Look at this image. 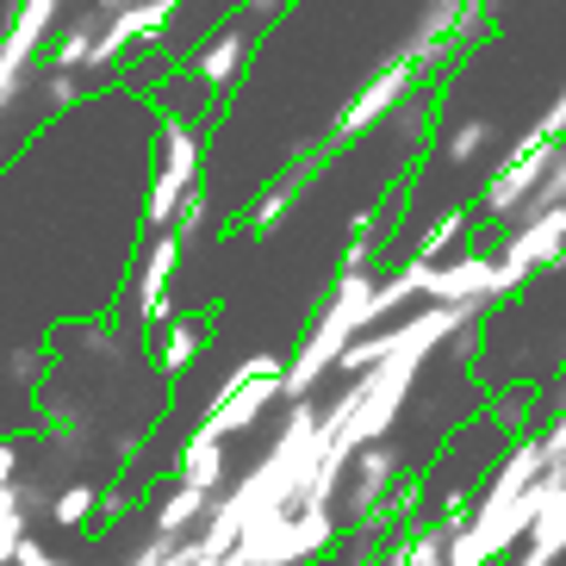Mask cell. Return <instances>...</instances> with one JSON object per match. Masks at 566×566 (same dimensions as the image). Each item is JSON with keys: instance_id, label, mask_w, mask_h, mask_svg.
<instances>
[{"instance_id": "1", "label": "cell", "mask_w": 566, "mask_h": 566, "mask_svg": "<svg viewBox=\"0 0 566 566\" xmlns=\"http://www.w3.org/2000/svg\"><path fill=\"white\" fill-rule=\"evenodd\" d=\"M374 324H380V274H374V268L336 274L331 305L317 312V324L305 331L300 355H293V361H286V374H281L286 399H312L317 380H324V374H336V355L349 349L361 331H374Z\"/></svg>"}, {"instance_id": "2", "label": "cell", "mask_w": 566, "mask_h": 566, "mask_svg": "<svg viewBox=\"0 0 566 566\" xmlns=\"http://www.w3.org/2000/svg\"><path fill=\"white\" fill-rule=\"evenodd\" d=\"M343 511L336 504H293V511H274V516H255L250 530L237 535V548L250 566H305V560H324V554L343 542Z\"/></svg>"}, {"instance_id": "3", "label": "cell", "mask_w": 566, "mask_h": 566, "mask_svg": "<svg viewBox=\"0 0 566 566\" xmlns=\"http://www.w3.org/2000/svg\"><path fill=\"white\" fill-rule=\"evenodd\" d=\"M200 156H206L200 125L163 106V118H156V175H150V200H144V224L150 231H168L181 200L200 187Z\"/></svg>"}, {"instance_id": "4", "label": "cell", "mask_w": 566, "mask_h": 566, "mask_svg": "<svg viewBox=\"0 0 566 566\" xmlns=\"http://www.w3.org/2000/svg\"><path fill=\"white\" fill-rule=\"evenodd\" d=\"M181 7H187V0H132V7L106 13L101 32H94V51H87V75H106V69L132 63L137 51L163 44L168 25L181 19Z\"/></svg>"}, {"instance_id": "5", "label": "cell", "mask_w": 566, "mask_h": 566, "mask_svg": "<svg viewBox=\"0 0 566 566\" xmlns=\"http://www.w3.org/2000/svg\"><path fill=\"white\" fill-rule=\"evenodd\" d=\"M554 150H560V137H548V132H530V137H523V144H516V150L504 156L492 175H485L480 212L492 218V224H516L523 200H530L535 187H542V175L554 168Z\"/></svg>"}, {"instance_id": "6", "label": "cell", "mask_w": 566, "mask_h": 566, "mask_svg": "<svg viewBox=\"0 0 566 566\" xmlns=\"http://www.w3.org/2000/svg\"><path fill=\"white\" fill-rule=\"evenodd\" d=\"M411 94H417V69L392 56V63H380V69H374V75H367V82L349 94V101H343L331 137H336V144H355V137H367V132H386V118L399 113Z\"/></svg>"}, {"instance_id": "7", "label": "cell", "mask_w": 566, "mask_h": 566, "mask_svg": "<svg viewBox=\"0 0 566 566\" xmlns=\"http://www.w3.org/2000/svg\"><path fill=\"white\" fill-rule=\"evenodd\" d=\"M566 262V206H548V212H530L516 218L511 237H504L499 250V274H504V293L542 274V268H560Z\"/></svg>"}, {"instance_id": "8", "label": "cell", "mask_w": 566, "mask_h": 566, "mask_svg": "<svg viewBox=\"0 0 566 566\" xmlns=\"http://www.w3.org/2000/svg\"><path fill=\"white\" fill-rule=\"evenodd\" d=\"M405 473V454L392 449V436H380V442H361L349 461V492L336 499V511H343V523H355V530H367V523H380L386 516V499H392V485H399Z\"/></svg>"}, {"instance_id": "9", "label": "cell", "mask_w": 566, "mask_h": 566, "mask_svg": "<svg viewBox=\"0 0 566 566\" xmlns=\"http://www.w3.org/2000/svg\"><path fill=\"white\" fill-rule=\"evenodd\" d=\"M250 51L255 38L250 25H212V32H200V44L187 51V75H193V87H200L206 101H224L237 82H243V69H250Z\"/></svg>"}, {"instance_id": "10", "label": "cell", "mask_w": 566, "mask_h": 566, "mask_svg": "<svg viewBox=\"0 0 566 566\" xmlns=\"http://www.w3.org/2000/svg\"><path fill=\"white\" fill-rule=\"evenodd\" d=\"M281 374H286V367H281ZM281 374H231V380L212 392V405H206V423H212L218 436L255 430V417H262L268 405H281V399H286Z\"/></svg>"}, {"instance_id": "11", "label": "cell", "mask_w": 566, "mask_h": 566, "mask_svg": "<svg viewBox=\"0 0 566 566\" xmlns=\"http://www.w3.org/2000/svg\"><path fill=\"white\" fill-rule=\"evenodd\" d=\"M181 255L187 243L175 231H150V243H144V255H137V317L144 324H168L175 317V305H168V293H175V274H181Z\"/></svg>"}, {"instance_id": "12", "label": "cell", "mask_w": 566, "mask_h": 566, "mask_svg": "<svg viewBox=\"0 0 566 566\" xmlns=\"http://www.w3.org/2000/svg\"><path fill=\"white\" fill-rule=\"evenodd\" d=\"M317 175H324V156H317V163H312V156H300V168H286L281 181H274V187H262V193L250 200L243 224H250L255 237H274V231L286 224V218H293V206H300L305 193H312V181H317Z\"/></svg>"}, {"instance_id": "13", "label": "cell", "mask_w": 566, "mask_h": 566, "mask_svg": "<svg viewBox=\"0 0 566 566\" xmlns=\"http://www.w3.org/2000/svg\"><path fill=\"white\" fill-rule=\"evenodd\" d=\"M224 442L231 436H218L212 423H200V430L187 436V449H181V480L187 485H206V492H224L231 485V454H224Z\"/></svg>"}, {"instance_id": "14", "label": "cell", "mask_w": 566, "mask_h": 566, "mask_svg": "<svg viewBox=\"0 0 566 566\" xmlns=\"http://www.w3.org/2000/svg\"><path fill=\"white\" fill-rule=\"evenodd\" d=\"M212 499H218V492H206V485H187V480H181V485H175V492H168V499L150 511V530H156V535H175V542H181V535H193V530L206 523Z\"/></svg>"}, {"instance_id": "15", "label": "cell", "mask_w": 566, "mask_h": 566, "mask_svg": "<svg viewBox=\"0 0 566 566\" xmlns=\"http://www.w3.org/2000/svg\"><path fill=\"white\" fill-rule=\"evenodd\" d=\"M566 554V485L548 499V511L535 516V530L523 535V554H516V566H554Z\"/></svg>"}, {"instance_id": "16", "label": "cell", "mask_w": 566, "mask_h": 566, "mask_svg": "<svg viewBox=\"0 0 566 566\" xmlns=\"http://www.w3.org/2000/svg\"><path fill=\"white\" fill-rule=\"evenodd\" d=\"M200 355H206V324L200 317H168V324H156V367L187 374Z\"/></svg>"}, {"instance_id": "17", "label": "cell", "mask_w": 566, "mask_h": 566, "mask_svg": "<svg viewBox=\"0 0 566 566\" xmlns=\"http://www.w3.org/2000/svg\"><path fill=\"white\" fill-rule=\"evenodd\" d=\"M101 492L87 480H75V485H56V499H51V523L56 530H82V523H94V511H101Z\"/></svg>"}, {"instance_id": "18", "label": "cell", "mask_w": 566, "mask_h": 566, "mask_svg": "<svg viewBox=\"0 0 566 566\" xmlns=\"http://www.w3.org/2000/svg\"><path fill=\"white\" fill-rule=\"evenodd\" d=\"M461 237H467V206H449V212H436V218H430V231L417 237V250H411V255H423V262H442V255L461 243Z\"/></svg>"}, {"instance_id": "19", "label": "cell", "mask_w": 566, "mask_h": 566, "mask_svg": "<svg viewBox=\"0 0 566 566\" xmlns=\"http://www.w3.org/2000/svg\"><path fill=\"white\" fill-rule=\"evenodd\" d=\"M25 535H32V511H25L19 492L7 485V492H0V566H13V554H19Z\"/></svg>"}, {"instance_id": "20", "label": "cell", "mask_w": 566, "mask_h": 566, "mask_svg": "<svg viewBox=\"0 0 566 566\" xmlns=\"http://www.w3.org/2000/svg\"><path fill=\"white\" fill-rule=\"evenodd\" d=\"M485 150H492V118H467V125H454V137H449L454 163H480Z\"/></svg>"}, {"instance_id": "21", "label": "cell", "mask_w": 566, "mask_h": 566, "mask_svg": "<svg viewBox=\"0 0 566 566\" xmlns=\"http://www.w3.org/2000/svg\"><path fill=\"white\" fill-rule=\"evenodd\" d=\"M44 94H51V106H75V101H82V69L51 63V69H44Z\"/></svg>"}, {"instance_id": "22", "label": "cell", "mask_w": 566, "mask_h": 566, "mask_svg": "<svg viewBox=\"0 0 566 566\" xmlns=\"http://www.w3.org/2000/svg\"><path fill=\"white\" fill-rule=\"evenodd\" d=\"M168 231L181 237V243H193V237L206 231V187H193V193H187L181 212H175V224H168Z\"/></svg>"}, {"instance_id": "23", "label": "cell", "mask_w": 566, "mask_h": 566, "mask_svg": "<svg viewBox=\"0 0 566 566\" xmlns=\"http://www.w3.org/2000/svg\"><path fill=\"white\" fill-rule=\"evenodd\" d=\"M13 492H19V504H25V511H44V516H51V499H56V485H44V480H38V473H19V480H13Z\"/></svg>"}, {"instance_id": "24", "label": "cell", "mask_w": 566, "mask_h": 566, "mask_svg": "<svg viewBox=\"0 0 566 566\" xmlns=\"http://www.w3.org/2000/svg\"><path fill=\"white\" fill-rule=\"evenodd\" d=\"M542 449H548V467H566V411L542 430Z\"/></svg>"}, {"instance_id": "25", "label": "cell", "mask_w": 566, "mask_h": 566, "mask_svg": "<svg viewBox=\"0 0 566 566\" xmlns=\"http://www.w3.org/2000/svg\"><path fill=\"white\" fill-rule=\"evenodd\" d=\"M13 566H56V554L44 548L38 535H25V542H19V554H13Z\"/></svg>"}, {"instance_id": "26", "label": "cell", "mask_w": 566, "mask_h": 566, "mask_svg": "<svg viewBox=\"0 0 566 566\" xmlns=\"http://www.w3.org/2000/svg\"><path fill=\"white\" fill-rule=\"evenodd\" d=\"M535 132H548V137H566V87H560V94H554V101H548V113H542V125H535Z\"/></svg>"}, {"instance_id": "27", "label": "cell", "mask_w": 566, "mask_h": 566, "mask_svg": "<svg viewBox=\"0 0 566 566\" xmlns=\"http://www.w3.org/2000/svg\"><path fill=\"white\" fill-rule=\"evenodd\" d=\"M7 361H13V367H7V374H13V380H25V386H32V380H38V374H44V361H38V355H32V349H25V355H19V349H13V355H7Z\"/></svg>"}, {"instance_id": "28", "label": "cell", "mask_w": 566, "mask_h": 566, "mask_svg": "<svg viewBox=\"0 0 566 566\" xmlns=\"http://www.w3.org/2000/svg\"><path fill=\"white\" fill-rule=\"evenodd\" d=\"M19 480V442H0V492Z\"/></svg>"}, {"instance_id": "29", "label": "cell", "mask_w": 566, "mask_h": 566, "mask_svg": "<svg viewBox=\"0 0 566 566\" xmlns=\"http://www.w3.org/2000/svg\"><path fill=\"white\" fill-rule=\"evenodd\" d=\"M243 13H250V19H281L286 0H243Z\"/></svg>"}, {"instance_id": "30", "label": "cell", "mask_w": 566, "mask_h": 566, "mask_svg": "<svg viewBox=\"0 0 566 566\" xmlns=\"http://www.w3.org/2000/svg\"><path fill=\"white\" fill-rule=\"evenodd\" d=\"M137 454H144V430L118 436V467H125V461H137Z\"/></svg>"}, {"instance_id": "31", "label": "cell", "mask_w": 566, "mask_h": 566, "mask_svg": "<svg viewBox=\"0 0 566 566\" xmlns=\"http://www.w3.org/2000/svg\"><path fill=\"white\" fill-rule=\"evenodd\" d=\"M118 7H132V0H94V13H118Z\"/></svg>"}, {"instance_id": "32", "label": "cell", "mask_w": 566, "mask_h": 566, "mask_svg": "<svg viewBox=\"0 0 566 566\" xmlns=\"http://www.w3.org/2000/svg\"><path fill=\"white\" fill-rule=\"evenodd\" d=\"M224 566H250V560H243V554H224Z\"/></svg>"}, {"instance_id": "33", "label": "cell", "mask_w": 566, "mask_h": 566, "mask_svg": "<svg viewBox=\"0 0 566 566\" xmlns=\"http://www.w3.org/2000/svg\"><path fill=\"white\" fill-rule=\"evenodd\" d=\"M56 566H82V560H56Z\"/></svg>"}]
</instances>
